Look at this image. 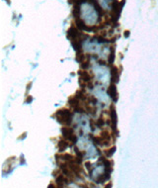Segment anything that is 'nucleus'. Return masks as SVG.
Here are the masks:
<instances>
[{
    "mask_svg": "<svg viewBox=\"0 0 158 188\" xmlns=\"http://www.w3.org/2000/svg\"><path fill=\"white\" fill-rule=\"evenodd\" d=\"M53 118H56V121L59 123V124L63 125V126H70L72 123V117L73 114L71 111L66 108H62L59 109L54 113V114L51 116Z\"/></svg>",
    "mask_w": 158,
    "mask_h": 188,
    "instance_id": "nucleus-1",
    "label": "nucleus"
},
{
    "mask_svg": "<svg viewBox=\"0 0 158 188\" xmlns=\"http://www.w3.org/2000/svg\"><path fill=\"white\" fill-rule=\"evenodd\" d=\"M61 133H62L63 138L65 139L66 141H68L71 145H75L77 142L78 139H77V136L75 135V133H74L73 128L69 127V126H64V127L61 128Z\"/></svg>",
    "mask_w": 158,
    "mask_h": 188,
    "instance_id": "nucleus-2",
    "label": "nucleus"
},
{
    "mask_svg": "<svg viewBox=\"0 0 158 188\" xmlns=\"http://www.w3.org/2000/svg\"><path fill=\"white\" fill-rule=\"evenodd\" d=\"M117 112H116V108L114 105H112L110 107V126L112 128L113 134L116 135L118 137L119 133L117 131Z\"/></svg>",
    "mask_w": 158,
    "mask_h": 188,
    "instance_id": "nucleus-3",
    "label": "nucleus"
},
{
    "mask_svg": "<svg viewBox=\"0 0 158 188\" xmlns=\"http://www.w3.org/2000/svg\"><path fill=\"white\" fill-rule=\"evenodd\" d=\"M66 36H67V39H69L70 41H72V40H76V39L84 37L85 35H83L81 32H80V30L77 28L76 25H72L71 27L67 30Z\"/></svg>",
    "mask_w": 158,
    "mask_h": 188,
    "instance_id": "nucleus-4",
    "label": "nucleus"
},
{
    "mask_svg": "<svg viewBox=\"0 0 158 188\" xmlns=\"http://www.w3.org/2000/svg\"><path fill=\"white\" fill-rule=\"evenodd\" d=\"M69 181H70L69 178L64 175L62 172L59 173L57 176H56V184L57 187H65L68 185Z\"/></svg>",
    "mask_w": 158,
    "mask_h": 188,
    "instance_id": "nucleus-5",
    "label": "nucleus"
},
{
    "mask_svg": "<svg viewBox=\"0 0 158 188\" xmlns=\"http://www.w3.org/2000/svg\"><path fill=\"white\" fill-rule=\"evenodd\" d=\"M107 93L109 97L113 100V102H117L118 101V91H117V86H116V83L111 82L110 86L108 87Z\"/></svg>",
    "mask_w": 158,
    "mask_h": 188,
    "instance_id": "nucleus-6",
    "label": "nucleus"
},
{
    "mask_svg": "<svg viewBox=\"0 0 158 188\" xmlns=\"http://www.w3.org/2000/svg\"><path fill=\"white\" fill-rule=\"evenodd\" d=\"M119 79H120V71L117 66L111 64V81L114 83L119 82Z\"/></svg>",
    "mask_w": 158,
    "mask_h": 188,
    "instance_id": "nucleus-7",
    "label": "nucleus"
},
{
    "mask_svg": "<svg viewBox=\"0 0 158 188\" xmlns=\"http://www.w3.org/2000/svg\"><path fill=\"white\" fill-rule=\"evenodd\" d=\"M68 105L71 107L74 111V110L78 108L79 106H81V103H80V100L77 98L75 95H73V96H70L68 98Z\"/></svg>",
    "mask_w": 158,
    "mask_h": 188,
    "instance_id": "nucleus-8",
    "label": "nucleus"
},
{
    "mask_svg": "<svg viewBox=\"0 0 158 188\" xmlns=\"http://www.w3.org/2000/svg\"><path fill=\"white\" fill-rule=\"evenodd\" d=\"M103 139V142H104V147H107L111 144V133H110L108 130H104L101 135H100Z\"/></svg>",
    "mask_w": 158,
    "mask_h": 188,
    "instance_id": "nucleus-9",
    "label": "nucleus"
},
{
    "mask_svg": "<svg viewBox=\"0 0 158 188\" xmlns=\"http://www.w3.org/2000/svg\"><path fill=\"white\" fill-rule=\"evenodd\" d=\"M69 147V142L66 141L65 139H60L57 142V148H59V153H63L64 151L66 150L67 148Z\"/></svg>",
    "mask_w": 158,
    "mask_h": 188,
    "instance_id": "nucleus-10",
    "label": "nucleus"
},
{
    "mask_svg": "<svg viewBox=\"0 0 158 188\" xmlns=\"http://www.w3.org/2000/svg\"><path fill=\"white\" fill-rule=\"evenodd\" d=\"M60 158L62 161H69V160H72L75 158V157H73L70 154H56V160H59Z\"/></svg>",
    "mask_w": 158,
    "mask_h": 188,
    "instance_id": "nucleus-11",
    "label": "nucleus"
},
{
    "mask_svg": "<svg viewBox=\"0 0 158 188\" xmlns=\"http://www.w3.org/2000/svg\"><path fill=\"white\" fill-rule=\"evenodd\" d=\"M110 48H111V50H110V54L108 56V63L111 66V64L114 63V60H115V48L112 47Z\"/></svg>",
    "mask_w": 158,
    "mask_h": 188,
    "instance_id": "nucleus-12",
    "label": "nucleus"
},
{
    "mask_svg": "<svg viewBox=\"0 0 158 188\" xmlns=\"http://www.w3.org/2000/svg\"><path fill=\"white\" fill-rule=\"evenodd\" d=\"M95 123H96V126H97V128H103L105 126V124H106V120H105V118L103 117V114L100 116V117L96 120L95 121Z\"/></svg>",
    "mask_w": 158,
    "mask_h": 188,
    "instance_id": "nucleus-13",
    "label": "nucleus"
},
{
    "mask_svg": "<svg viewBox=\"0 0 158 188\" xmlns=\"http://www.w3.org/2000/svg\"><path fill=\"white\" fill-rule=\"evenodd\" d=\"M116 150H117V148L115 147H112L111 148H109V150H106L104 153H105V155L107 157H113V154H115V151H116Z\"/></svg>",
    "mask_w": 158,
    "mask_h": 188,
    "instance_id": "nucleus-14",
    "label": "nucleus"
},
{
    "mask_svg": "<svg viewBox=\"0 0 158 188\" xmlns=\"http://www.w3.org/2000/svg\"><path fill=\"white\" fill-rule=\"evenodd\" d=\"M81 69H88L89 67H90V61L89 60H86V61H84V63H81Z\"/></svg>",
    "mask_w": 158,
    "mask_h": 188,
    "instance_id": "nucleus-15",
    "label": "nucleus"
},
{
    "mask_svg": "<svg viewBox=\"0 0 158 188\" xmlns=\"http://www.w3.org/2000/svg\"><path fill=\"white\" fill-rule=\"evenodd\" d=\"M32 101H33V97H32V96H28V98L25 100V103L29 104V103H31Z\"/></svg>",
    "mask_w": 158,
    "mask_h": 188,
    "instance_id": "nucleus-16",
    "label": "nucleus"
},
{
    "mask_svg": "<svg viewBox=\"0 0 158 188\" xmlns=\"http://www.w3.org/2000/svg\"><path fill=\"white\" fill-rule=\"evenodd\" d=\"M32 84H33V83H32V82H29L28 83V85H27V91H26V92H29V90H30L31 89V86H32Z\"/></svg>",
    "mask_w": 158,
    "mask_h": 188,
    "instance_id": "nucleus-17",
    "label": "nucleus"
},
{
    "mask_svg": "<svg viewBox=\"0 0 158 188\" xmlns=\"http://www.w3.org/2000/svg\"><path fill=\"white\" fill-rule=\"evenodd\" d=\"M125 38H128V37H130V31H125Z\"/></svg>",
    "mask_w": 158,
    "mask_h": 188,
    "instance_id": "nucleus-18",
    "label": "nucleus"
},
{
    "mask_svg": "<svg viewBox=\"0 0 158 188\" xmlns=\"http://www.w3.org/2000/svg\"><path fill=\"white\" fill-rule=\"evenodd\" d=\"M26 135H27V133H24V134H22L21 136H22V137H20V138H19V140H22V139H25L26 138Z\"/></svg>",
    "mask_w": 158,
    "mask_h": 188,
    "instance_id": "nucleus-19",
    "label": "nucleus"
}]
</instances>
